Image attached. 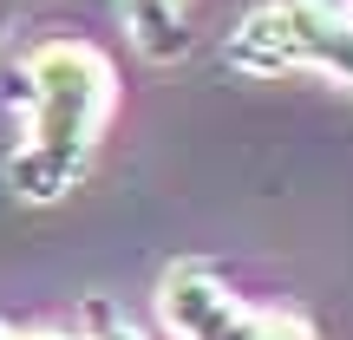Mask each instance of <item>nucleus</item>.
<instances>
[{"mask_svg":"<svg viewBox=\"0 0 353 340\" xmlns=\"http://www.w3.org/2000/svg\"><path fill=\"white\" fill-rule=\"evenodd\" d=\"M20 66L33 99L20 112V144L7 151L0 177L20 203L52 210L85 183L92 157H99V138L118 112V72L92 39H46Z\"/></svg>","mask_w":353,"mask_h":340,"instance_id":"1","label":"nucleus"},{"mask_svg":"<svg viewBox=\"0 0 353 340\" xmlns=\"http://www.w3.org/2000/svg\"><path fill=\"white\" fill-rule=\"evenodd\" d=\"M223 66L242 79L321 72L327 86L353 92V13L341 0H262L229 26Z\"/></svg>","mask_w":353,"mask_h":340,"instance_id":"2","label":"nucleus"},{"mask_svg":"<svg viewBox=\"0 0 353 340\" xmlns=\"http://www.w3.org/2000/svg\"><path fill=\"white\" fill-rule=\"evenodd\" d=\"M157 328L170 340H314V321L294 308H255L196 255H176L157 275Z\"/></svg>","mask_w":353,"mask_h":340,"instance_id":"3","label":"nucleus"},{"mask_svg":"<svg viewBox=\"0 0 353 340\" xmlns=\"http://www.w3.org/2000/svg\"><path fill=\"white\" fill-rule=\"evenodd\" d=\"M118 20H125V39L151 66H176L196 46V33H190V0H118Z\"/></svg>","mask_w":353,"mask_h":340,"instance_id":"4","label":"nucleus"},{"mask_svg":"<svg viewBox=\"0 0 353 340\" xmlns=\"http://www.w3.org/2000/svg\"><path fill=\"white\" fill-rule=\"evenodd\" d=\"M79 340H144V328L112 294H85V308H79Z\"/></svg>","mask_w":353,"mask_h":340,"instance_id":"5","label":"nucleus"},{"mask_svg":"<svg viewBox=\"0 0 353 340\" xmlns=\"http://www.w3.org/2000/svg\"><path fill=\"white\" fill-rule=\"evenodd\" d=\"M20 340H79V334H59V328H33V334H20Z\"/></svg>","mask_w":353,"mask_h":340,"instance_id":"6","label":"nucleus"},{"mask_svg":"<svg viewBox=\"0 0 353 340\" xmlns=\"http://www.w3.org/2000/svg\"><path fill=\"white\" fill-rule=\"evenodd\" d=\"M7 26H13V0H0V39H7Z\"/></svg>","mask_w":353,"mask_h":340,"instance_id":"7","label":"nucleus"},{"mask_svg":"<svg viewBox=\"0 0 353 340\" xmlns=\"http://www.w3.org/2000/svg\"><path fill=\"white\" fill-rule=\"evenodd\" d=\"M0 340H20V334H13V328H7V321H0Z\"/></svg>","mask_w":353,"mask_h":340,"instance_id":"8","label":"nucleus"},{"mask_svg":"<svg viewBox=\"0 0 353 340\" xmlns=\"http://www.w3.org/2000/svg\"><path fill=\"white\" fill-rule=\"evenodd\" d=\"M341 7H347V13H353V0H341Z\"/></svg>","mask_w":353,"mask_h":340,"instance_id":"9","label":"nucleus"}]
</instances>
